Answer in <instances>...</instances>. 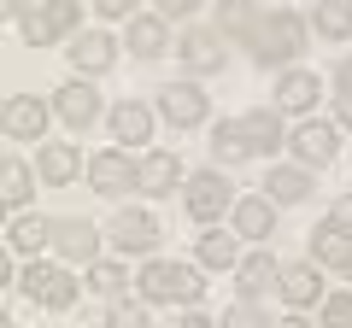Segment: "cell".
<instances>
[{
	"label": "cell",
	"mask_w": 352,
	"mask_h": 328,
	"mask_svg": "<svg viewBox=\"0 0 352 328\" xmlns=\"http://www.w3.org/2000/svg\"><path fill=\"white\" fill-rule=\"evenodd\" d=\"M0 200H6V205H24V200H30V170H24L18 159L0 164Z\"/></svg>",
	"instance_id": "4dcf8cb0"
},
{
	"label": "cell",
	"mask_w": 352,
	"mask_h": 328,
	"mask_svg": "<svg viewBox=\"0 0 352 328\" xmlns=\"http://www.w3.org/2000/svg\"><path fill=\"white\" fill-rule=\"evenodd\" d=\"M212 159H217V164H241V159H252L247 129H241V124H217V129H212Z\"/></svg>",
	"instance_id": "cb8c5ba5"
},
{
	"label": "cell",
	"mask_w": 352,
	"mask_h": 328,
	"mask_svg": "<svg viewBox=\"0 0 352 328\" xmlns=\"http://www.w3.org/2000/svg\"><path fill=\"white\" fill-rule=\"evenodd\" d=\"M112 240L124 246V253H147L153 240H159V223H153L147 211H118V223H112Z\"/></svg>",
	"instance_id": "e0dca14e"
},
{
	"label": "cell",
	"mask_w": 352,
	"mask_h": 328,
	"mask_svg": "<svg viewBox=\"0 0 352 328\" xmlns=\"http://www.w3.org/2000/svg\"><path fill=\"white\" fill-rule=\"evenodd\" d=\"M311 253H317V264L346 270V264H352V235H346V229H335V223H323V229L311 235Z\"/></svg>",
	"instance_id": "44dd1931"
},
{
	"label": "cell",
	"mask_w": 352,
	"mask_h": 328,
	"mask_svg": "<svg viewBox=\"0 0 352 328\" xmlns=\"http://www.w3.org/2000/svg\"><path fill=\"white\" fill-rule=\"evenodd\" d=\"M200 264H206V270H241L235 235H200Z\"/></svg>",
	"instance_id": "f546056e"
},
{
	"label": "cell",
	"mask_w": 352,
	"mask_h": 328,
	"mask_svg": "<svg viewBox=\"0 0 352 328\" xmlns=\"http://www.w3.org/2000/svg\"><path fill=\"white\" fill-rule=\"evenodd\" d=\"M135 170H141V164H129L124 152H94V159H88V182H94V194L129 188V182H135Z\"/></svg>",
	"instance_id": "8fae6325"
},
{
	"label": "cell",
	"mask_w": 352,
	"mask_h": 328,
	"mask_svg": "<svg viewBox=\"0 0 352 328\" xmlns=\"http://www.w3.org/2000/svg\"><path fill=\"white\" fill-rule=\"evenodd\" d=\"M176 176H182L176 152H147V159H141V170H135V188H141V194H170Z\"/></svg>",
	"instance_id": "2e32d148"
},
{
	"label": "cell",
	"mask_w": 352,
	"mask_h": 328,
	"mask_svg": "<svg viewBox=\"0 0 352 328\" xmlns=\"http://www.w3.org/2000/svg\"><path fill=\"white\" fill-rule=\"evenodd\" d=\"M159 6H164V12L176 18V12H194V6H200V0H159Z\"/></svg>",
	"instance_id": "ab89813d"
},
{
	"label": "cell",
	"mask_w": 352,
	"mask_h": 328,
	"mask_svg": "<svg viewBox=\"0 0 352 328\" xmlns=\"http://www.w3.org/2000/svg\"><path fill=\"white\" fill-rule=\"evenodd\" d=\"M346 276H352V264H346Z\"/></svg>",
	"instance_id": "ee69618b"
},
{
	"label": "cell",
	"mask_w": 352,
	"mask_h": 328,
	"mask_svg": "<svg viewBox=\"0 0 352 328\" xmlns=\"http://www.w3.org/2000/svg\"><path fill=\"white\" fill-rule=\"evenodd\" d=\"M76 18H82V0H41L36 12L24 18V41H30V47H47V41L71 36Z\"/></svg>",
	"instance_id": "277c9868"
},
{
	"label": "cell",
	"mask_w": 352,
	"mask_h": 328,
	"mask_svg": "<svg viewBox=\"0 0 352 328\" xmlns=\"http://www.w3.org/2000/svg\"><path fill=\"white\" fill-rule=\"evenodd\" d=\"M241 293L247 299H258V293H270V288H282V270H276V258L270 253H252V258H241Z\"/></svg>",
	"instance_id": "ac0fdd59"
},
{
	"label": "cell",
	"mask_w": 352,
	"mask_h": 328,
	"mask_svg": "<svg viewBox=\"0 0 352 328\" xmlns=\"http://www.w3.org/2000/svg\"><path fill=\"white\" fill-rule=\"evenodd\" d=\"M88 288H94V293H106V299H112V293L124 288V270H118V264H94V270H88Z\"/></svg>",
	"instance_id": "d6a6232c"
},
{
	"label": "cell",
	"mask_w": 352,
	"mask_h": 328,
	"mask_svg": "<svg viewBox=\"0 0 352 328\" xmlns=\"http://www.w3.org/2000/svg\"><path fill=\"white\" fill-rule=\"evenodd\" d=\"M323 328H352V293H335L323 305Z\"/></svg>",
	"instance_id": "836d02e7"
},
{
	"label": "cell",
	"mask_w": 352,
	"mask_h": 328,
	"mask_svg": "<svg viewBox=\"0 0 352 328\" xmlns=\"http://www.w3.org/2000/svg\"><path fill=\"white\" fill-rule=\"evenodd\" d=\"M47 100H36V94H12L6 100V135L12 141H41L47 135Z\"/></svg>",
	"instance_id": "52a82bcc"
},
{
	"label": "cell",
	"mask_w": 352,
	"mask_h": 328,
	"mask_svg": "<svg viewBox=\"0 0 352 328\" xmlns=\"http://www.w3.org/2000/svg\"><path fill=\"white\" fill-rule=\"evenodd\" d=\"M106 328H147V305H112Z\"/></svg>",
	"instance_id": "e575fe53"
},
{
	"label": "cell",
	"mask_w": 352,
	"mask_h": 328,
	"mask_svg": "<svg viewBox=\"0 0 352 328\" xmlns=\"http://www.w3.org/2000/svg\"><path fill=\"white\" fill-rule=\"evenodd\" d=\"M88 6H94L100 18H129V6H135V0H88Z\"/></svg>",
	"instance_id": "d590c367"
},
{
	"label": "cell",
	"mask_w": 352,
	"mask_h": 328,
	"mask_svg": "<svg viewBox=\"0 0 352 328\" xmlns=\"http://www.w3.org/2000/svg\"><path fill=\"white\" fill-rule=\"evenodd\" d=\"M340 124L352 129V94H340Z\"/></svg>",
	"instance_id": "b9f144b4"
},
{
	"label": "cell",
	"mask_w": 352,
	"mask_h": 328,
	"mask_svg": "<svg viewBox=\"0 0 352 328\" xmlns=\"http://www.w3.org/2000/svg\"><path fill=\"white\" fill-rule=\"evenodd\" d=\"M217 30H223V36H241L252 47V36H258V12H252L247 0H223V6H217Z\"/></svg>",
	"instance_id": "d4e9b609"
},
{
	"label": "cell",
	"mask_w": 352,
	"mask_h": 328,
	"mask_svg": "<svg viewBox=\"0 0 352 328\" xmlns=\"http://www.w3.org/2000/svg\"><path fill=\"white\" fill-rule=\"evenodd\" d=\"M36 170H41V182H47V188H65V182L82 170V152H76L71 141H53V147H41Z\"/></svg>",
	"instance_id": "7c38bea8"
},
{
	"label": "cell",
	"mask_w": 352,
	"mask_h": 328,
	"mask_svg": "<svg viewBox=\"0 0 352 328\" xmlns=\"http://www.w3.org/2000/svg\"><path fill=\"white\" fill-rule=\"evenodd\" d=\"M300 47H305V18H300V12H270V18H258V36H252L258 65H288Z\"/></svg>",
	"instance_id": "6da1fadb"
},
{
	"label": "cell",
	"mask_w": 352,
	"mask_h": 328,
	"mask_svg": "<svg viewBox=\"0 0 352 328\" xmlns=\"http://www.w3.org/2000/svg\"><path fill=\"white\" fill-rule=\"evenodd\" d=\"M18 288H24L36 305H47V311H65V305L76 299V281H71V270H59V264H36V258L24 264Z\"/></svg>",
	"instance_id": "3957f363"
},
{
	"label": "cell",
	"mask_w": 352,
	"mask_h": 328,
	"mask_svg": "<svg viewBox=\"0 0 352 328\" xmlns=\"http://www.w3.org/2000/svg\"><path fill=\"white\" fill-rule=\"evenodd\" d=\"M0 12H6V18H30V12H36V0H0Z\"/></svg>",
	"instance_id": "74e56055"
},
{
	"label": "cell",
	"mask_w": 352,
	"mask_h": 328,
	"mask_svg": "<svg viewBox=\"0 0 352 328\" xmlns=\"http://www.w3.org/2000/svg\"><path fill=\"white\" fill-rule=\"evenodd\" d=\"M176 47H182V65H188L194 76L223 71V30H188V36L176 41Z\"/></svg>",
	"instance_id": "ba28073f"
},
{
	"label": "cell",
	"mask_w": 352,
	"mask_h": 328,
	"mask_svg": "<svg viewBox=\"0 0 352 328\" xmlns=\"http://www.w3.org/2000/svg\"><path fill=\"white\" fill-rule=\"evenodd\" d=\"M53 253H59L65 264H94V253H100V235H94V223H82V217H65V223H53Z\"/></svg>",
	"instance_id": "8992f818"
},
{
	"label": "cell",
	"mask_w": 352,
	"mask_h": 328,
	"mask_svg": "<svg viewBox=\"0 0 352 328\" xmlns=\"http://www.w3.org/2000/svg\"><path fill=\"white\" fill-rule=\"evenodd\" d=\"M282 299L288 305H311L317 299V270L311 264H288L282 270Z\"/></svg>",
	"instance_id": "f1b7e54d"
},
{
	"label": "cell",
	"mask_w": 352,
	"mask_h": 328,
	"mask_svg": "<svg viewBox=\"0 0 352 328\" xmlns=\"http://www.w3.org/2000/svg\"><path fill=\"white\" fill-rule=\"evenodd\" d=\"M129 47H135L141 59H159V53L170 47V36H164V18H129Z\"/></svg>",
	"instance_id": "484cf974"
},
{
	"label": "cell",
	"mask_w": 352,
	"mask_h": 328,
	"mask_svg": "<svg viewBox=\"0 0 352 328\" xmlns=\"http://www.w3.org/2000/svg\"><path fill=\"white\" fill-rule=\"evenodd\" d=\"M112 59H118V41L100 36V30H88V36L71 41V65L76 71H112Z\"/></svg>",
	"instance_id": "9a60e30c"
},
{
	"label": "cell",
	"mask_w": 352,
	"mask_h": 328,
	"mask_svg": "<svg viewBox=\"0 0 352 328\" xmlns=\"http://www.w3.org/2000/svg\"><path fill=\"white\" fill-rule=\"evenodd\" d=\"M141 293L153 305H176V299H200V270L194 264H170V258H153L141 270Z\"/></svg>",
	"instance_id": "7a4b0ae2"
},
{
	"label": "cell",
	"mask_w": 352,
	"mask_h": 328,
	"mask_svg": "<svg viewBox=\"0 0 352 328\" xmlns=\"http://www.w3.org/2000/svg\"><path fill=\"white\" fill-rule=\"evenodd\" d=\"M159 117L176 124V129L206 124V94L194 89V82H170V89H159Z\"/></svg>",
	"instance_id": "5b68a950"
},
{
	"label": "cell",
	"mask_w": 352,
	"mask_h": 328,
	"mask_svg": "<svg viewBox=\"0 0 352 328\" xmlns=\"http://www.w3.org/2000/svg\"><path fill=\"white\" fill-rule=\"evenodd\" d=\"M223 328H270V323H264V311L252 299H241V305H229V311H223Z\"/></svg>",
	"instance_id": "1f68e13d"
},
{
	"label": "cell",
	"mask_w": 352,
	"mask_h": 328,
	"mask_svg": "<svg viewBox=\"0 0 352 328\" xmlns=\"http://www.w3.org/2000/svg\"><path fill=\"white\" fill-rule=\"evenodd\" d=\"M276 328H317V323H305V316H288V323H276Z\"/></svg>",
	"instance_id": "7bdbcfd3"
},
{
	"label": "cell",
	"mask_w": 352,
	"mask_h": 328,
	"mask_svg": "<svg viewBox=\"0 0 352 328\" xmlns=\"http://www.w3.org/2000/svg\"><path fill=\"white\" fill-rule=\"evenodd\" d=\"M270 223H276V200H270V194L235 200V235H247V240H264V235H270Z\"/></svg>",
	"instance_id": "4fadbf2b"
},
{
	"label": "cell",
	"mask_w": 352,
	"mask_h": 328,
	"mask_svg": "<svg viewBox=\"0 0 352 328\" xmlns=\"http://www.w3.org/2000/svg\"><path fill=\"white\" fill-rule=\"evenodd\" d=\"M264 188H270V200H276V205H300L305 194H311V176H305L300 164H282V170H270Z\"/></svg>",
	"instance_id": "7402d4cb"
},
{
	"label": "cell",
	"mask_w": 352,
	"mask_h": 328,
	"mask_svg": "<svg viewBox=\"0 0 352 328\" xmlns=\"http://www.w3.org/2000/svg\"><path fill=\"white\" fill-rule=\"evenodd\" d=\"M112 135L118 141H147L153 135V112H147V106H135V100H124L112 112Z\"/></svg>",
	"instance_id": "4316f807"
},
{
	"label": "cell",
	"mask_w": 352,
	"mask_h": 328,
	"mask_svg": "<svg viewBox=\"0 0 352 328\" xmlns=\"http://www.w3.org/2000/svg\"><path fill=\"white\" fill-rule=\"evenodd\" d=\"M329 223H335V229H346V235H352V194H346V200H335V211H329Z\"/></svg>",
	"instance_id": "8d00e7d4"
},
{
	"label": "cell",
	"mask_w": 352,
	"mask_h": 328,
	"mask_svg": "<svg viewBox=\"0 0 352 328\" xmlns=\"http://www.w3.org/2000/svg\"><path fill=\"white\" fill-rule=\"evenodd\" d=\"M288 147L300 152V164H329L335 159V124H300Z\"/></svg>",
	"instance_id": "5bb4252c"
},
{
	"label": "cell",
	"mask_w": 352,
	"mask_h": 328,
	"mask_svg": "<svg viewBox=\"0 0 352 328\" xmlns=\"http://www.w3.org/2000/svg\"><path fill=\"white\" fill-rule=\"evenodd\" d=\"M176 328H217V323H212V316H182Z\"/></svg>",
	"instance_id": "60d3db41"
},
{
	"label": "cell",
	"mask_w": 352,
	"mask_h": 328,
	"mask_svg": "<svg viewBox=\"0 0 352 328\" xmlns=\"http://www.w3.org/2000/svg\"><path fill=\"white\" fill-rule=\"evenodd\" d=\"M317 36H329V41L352 36V0H317Z\"/></svg>",
	"instance_id": "83f0119b"
},
{
	"label": "cell",
	"mask_w": 352,
	"mask_h": 328,
	"mask_svg": "<svg viewBox=\"0 0 352 328\" xmlns=\"http://www.w3.org/2000/svg\"><path fill=\"white\" fill-rule=\"evenodd\" d=\"M335 82H340V94H352V59L335 65Z\"/></svg>",
	"instance_id": "f35d334b"
},
{
	"label": "cell",
	"mask_w": 352,
	"mask_h": 328,
	"mask_svg": "<svg viewBox=\"0 0 352 328\" xmlns=\"http://www.w3.org/2000/svg\"><path fill=\"white\" fill-rule=\"evenodd\" d=\"M6 246H12V253H30V258H36L41 246H53V223H47V217H18V223L6 229Z\"/></svg>",
	"instance_id": "ffe728a7"
},
{
	"label": "cell",
	"mask_w": 352,
	"mask_h": 328,
	"mask_svg": "<svg viewBox=\"0 0 352 328\" xmlns=\"http://www.w3.org/2000/svg\"><path fill=\"white\" fill-rule=\"evenodd\" d=\"M53 112H59L71 129H88L94 117H100V94L88 89V82H65V89L53 94Z\"/></svg>",
	"instance_id": "30bf717a"
},
{
	"label": "cell",
	"mask_w": 352,
	"mask_h": 328,
	"mask_svg": "<svg viewBox=\"0 0 352 328\" xmlns=\"http://www.w3.org/2000/svg\"><path fill=\"white\" fill-rule=\"evenodd\" d=\"M241 129H247L252 152H276L282 147V112H247V117H241Z\"/></svg>",
	"instance_id": "603a6c76"
},
{
	"label": "cell",
	"mask_w": 352,
	"mask_h": 328,
	"mask_svg": "<svg viewBox=\"0 0 352 328\" xmlns=\"http://www.w3.org/2000/svg\"><path fill=\"white\" fill-rule=\"evenodd\" d=\"M276 106H282V112H311V106H317V76L311 71H288L276 82Z\"/></svg>",
	"instance_id": "d6986e66"
},
{
	"label": "cell",
	"mask_w": 352,
	"mask_h": 328,
	"mask_svg": "<svg viewBox=\"0 0 352 328\" xmlns=\"http://www.w3.org/2000/svg\"><path fill=\"white\" fill-rule=\"evenodd\" d=\"M188 217H200V223H212V217H223V205H229V182L217 176V170H200V176L188 182Z\"/></svg>",
	"instance_id": "9c48e42d"
}]
</instances>
